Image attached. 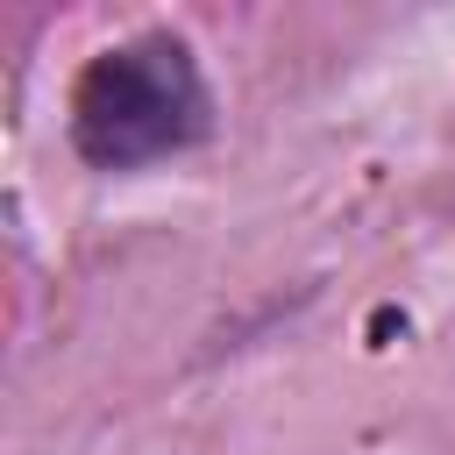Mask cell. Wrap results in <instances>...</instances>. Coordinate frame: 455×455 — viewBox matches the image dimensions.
Wrapping results in <instances>:
<instances>
[{
	"label": "cell",
	"mask_w": 455,
	"mask_h": 455,
	"mask_svg": "<svg viewBox=\"0 0 455 455\" xmlns=\"http://www.w3.org/2000/svg\"><path fill=\"white\" fill-rule=\"evenodd\" d=\"M206 135V85L178 36H128L100 50L71 92V142L100 171H135Z\"/></svg>",
	"instance_id": "cell-1"
}]
</instances>
